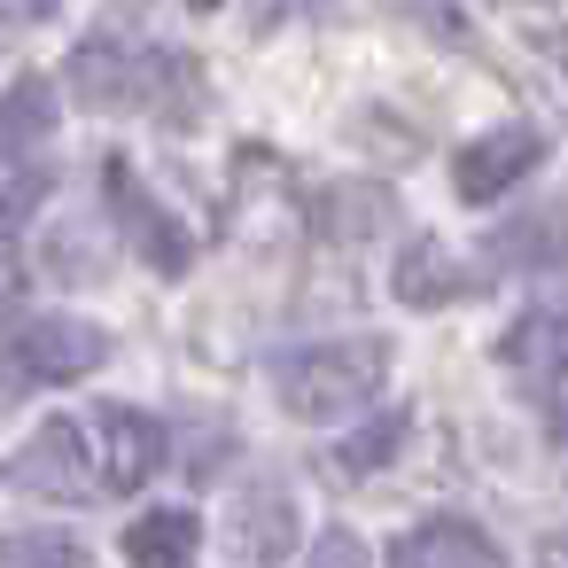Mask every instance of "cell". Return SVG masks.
I'll list each match as a JSON object with an SVG mask.
<instances>
[{"instance_id": "1", "label": "cell", "mask_w": 568, "mask_h": 568, "mask_svg": "<svg viewBox=\"0 0 568 568\" xmlns=\"http://www.w3.org/2000/svg\"><path fill=\"white\" fill-rule=\"evenodd\" d=\"M382 382H389V343L382 335H335V343H304V351L273 358V389L296 420H343Z\"/></svg>"}, {"instance_id": "2", "label": "cell", "mask_w": 568, "mask_h": 568, "mask_svg": "<svg viewBox=\"0 0 568 568\" xmlns=\"http://www.w3.org/2000/svg\"><path fill=\"white\" fill-rule=\"evenodd\" d=\"M102 358H110V335H102L94 320H79V312H40V320H24L17 343H9V366H17L24 389L87 382Z\"/></svg>"}, {"instance_id": "3", "label": "cell", "mask_w": 568, "mask_h": 568, "mask_svg": "<svg viewBox=\"0 0 568 568\" xmlns=\"http://www.w3.org/2000/svg\"><path fill=\"white\" fill-rule=\"evenodd\" d=\"M506 366H514V382L537 397V413L552 420V436H560V452H568V304L521 312L514 335H506Z\"/></svg>"}, {"instance_id": "4", "label": "cell", "mask_w": 568, "mask_h": 568, "mask_svg": "<svg viewBox=\"0 0 568 568\" xmlns=\"http://www.w3.org/2000/svg\"><path fill=\"white\" fill-rule=\"evenodd\" d=\"M79 428H87V459H94L102 498L141 490V483L164 467V428H156L141 405H94V413H79Z\"/></svg>"}, {"instance_id": "5", "label": "cell", "mask_w": 568, "mask_h": 568, "mask_svg": "<svg viewBox=\"0 0 568 568\" xmlns=\"http://www.w3.org/2000/svg\"><path fill=\"white\" fill-rule=\"evenodd\" d=\"M102 180H110V211H118L125 242H133V250H141L164 281H180V273L195 265V234H187V226H180V219H172L149 187H141V172H133L125 156H110V164H102Z\"/></svg>"}, {"instance_id": "6", "label": "cell", "mask_w": 568, "mask_h": 568, "mask_svg": "<svg viewBox=\"0 0 568 568\" xmlns=\"http://www.w3.org/2000/svg\"><path fill=\"white\" fill-rule=\"evenodd\" d=\"M17 490H32V498H55V506H87V498H102V483H94V459H87V428H79V413H63V420H40V436L17 452Z\"/></svg>"}, {"instance_id": "7", "label": "cell", "mask_w": 568, "mask_h": 568, "mask_svg": "<svg viewBox=\"0 0 568 568\" xmlns=\"http://www.w3.org/2000/svg\"><path fill=\"white\" fill-rule=\"evenodd\" d=\"M545 164V133L537 125H498V133H483V141H467L459 156H452V195L459 203H498L514 180H529Z\"/></svg>"}, {"instance_id": "8", "label": "cell", "mask_w": 568, "mask_h": 568, "mask_svg": "<svg viewBox=\"0 0 568 568\" xmlns=\"http://www.w3.org/2000/svg\"><path fill=\"white\" fill-rule=\"evenodd\" d=\"M389 568H506V552L475 529V521H420L389 545Z\"/></svg>"}, {"instance_id": "9", "label": "cell", "mask_w": 568, "mask_h": 568, "mask_svg": "<svg viewBox=\"0 0 568 568\" xmlns=\"http://www.w3.org/2000/svg\"><path fill=\"white\" fill-rule=\"evenodd\" d=\"M203 552V521L187 506H156L125 529V568H195Z\"/></svg>"}, {"instance_id": "10", "label": "cell", "mask_w": 568, "mask_h": 568, "mask_svg": "<svg viewBox=\"0 0 568 568\" xmlns=\"http://www.w3.org/2000/svg\"><path fill=\"white\" fill-rule=\"evenodd\" d=\"M397 304H413V312H436V304H452L459 296V257H444V242L436 234H413V242H397Z\"/></svg>"}, {"instance_id": "11", "label": "cell", "mask_w": 568, "mask_h": 568, "mask_svg": "<svg viewBox=\"0 0 568 568\" xmlns=\"http://www.w3.org/2000/svg\"><path fill=\"white\" fill-rule=\"evenodd\" d=\"M288 545H296V506H288L281 490H250L242 514H234V552H242L250 568H281Z\"/></svg>"}, {"instance_id": "12", "label": "cell", "mask_w": 568, "mask_h": 568, "mask_svg": "<svg viewBox=\"0 0 568 568\" xmlns=\"http://www.w3.org/2000/svg\"><path fill=\"white\" fill-rule=\"evenodd\" d=\"M55 133V87L48 79H17L0 94V156H24Z\"/></svg>"}, {"instance_id": "13", "label": "cell", "mask_w": 568, "mask_h": 568, "mask_svg": "<svg viewBox=\"0 0 568 568\" xmlns=\"http://www.w3.org/2000/svg\"><path fill=\"white\" fill-rule=\"evenodd\" d=\"M397 444H405V413H382V420H366L358 436H343V444H335V467H343V475H374Z\"/></svg>"}, {"instance_id": "14", "label": "cell", "mask_w": 568, "mask_h": 568, "mask_svg": "<svg viewBox=\"0 0 568 568\" xmlns=\"http://www.w3.org/2000/svg\"><path fill=\"white\" fill-rule=\"evenodd\" d=\"M9 568H87V552L71 537H55V529H32V537L9 545Z\"/></svg>"}, {"instance_id": "15", "label": "cell", "mask_w": 568, "mask_h": 568, "mask_svg": "<svg viewBox=\"0 0 568 568\" xmlns=\"http://www.w3.org/2000/svg\"><path fill=\"white\" fill-rule=\"evenodd\" d=\"M304 568H366V545H358V529H327L320 545H312V560Z\"/></svg>"}, {"instance_id": "16", "label": "cell", "mask_w": 568, "mask_h": 568, "mask_svg": "<svg viewBox=\"0 0 568 568\" xmlns=\"http://www.w3.org/2000/svg\"><path fill=\"white\" fill-rule=\"evenodd\" d=\"M537 568H568V521H560V529L537 545Z\"/></svg>"}]
</instances>
